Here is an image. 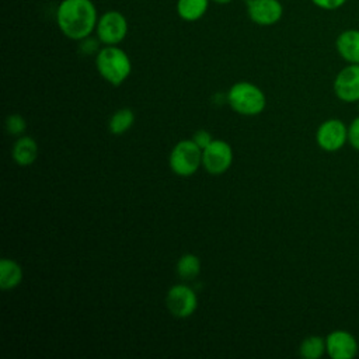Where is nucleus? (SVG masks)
Wrapping results in <instances>:
<instances>
[{
    "mask_svg": "<svg viewBox=\"0 0 359 359\" xmlns=\"http://www.w3.org/2000/svg\"><path fill=\"white\" fill-rule=\"evenodd\" d=\"M98 21L97 8L91 0H62L56 10V22L65 36L81 41L90 36Z\"/></svg>",
    "mask_w": 359,
    "mask_h": 359,
    "instance_id": "f257e3e1",
    "label": "nucleus"
},
{
    "mask_svg": "<svg viewBox=\"0 0 359 359\" xmlns=\"http://www.w3.org/2000/svg\"><path fill=\"white\" fill-rule=\"evenodd\" d=\"M95 66L102 79L112 86L122 84L132 70V63L125 50L116 45H107L95 57Z\"/></svg>",
    "mask_w": 359,
    "mask_h": 359,
    "instance_id": "f03ea898",
    "label": "nucleus"
},
{
    "mask_svg": "<svg viewBox=\"0 0 359 359\" xmlns=\"http://www.w3.org/2000/svg\"><path fill=\"white\" fill-rule=\"evenodd\" d=\"M227 101L236 112L248 116L262 112L266 104L261 88L247 81H240L231 86L227 94Z\"/></svg>",
    "mask_w": 359,
    "mask_h": 359,
    "instance_id": "7ed1b4c3",
    "label": "nucleus"
},
{
    "mask_svg": "<svg viewBox=\"0 0 359 359\" xmlns=\"http://www.w3.org/2000/svg\"><path fill=\"white\" fill-rule=\"evenodd\" d=\"M168 161L175 174L181 177L192 175L202 164V149L192 139L181 140L172 147Z\"/></svg>",
    "mask_w": 359,
    "mask_h": 359,
    "instance_id": "20e7f679",
    "label": "nucleus"
},
{
    "mask_svg": "<svg viewBox=\"0 0 359 359\" xmlns=\"http://www.w3.org/2000/svg\"><path fill=\"white\" fill-rule=\"evenodd\" d=\"M97 36L105 45H118L128 34V21L119 11L104 13L97 21Z\"/></svg>",
    "mask_w": 359,
    "mask_h": 359,
    "instance_id": "39448f33",
    "label": "nucleus"
},
{
    "mask_svg": "<svg viewBox=\"0 0 359 359\" xmlns=\"http://www.w3.org/2000/svg\"><path fill=\"white\" fill-rule=\"evenodd\" d=\"M316 142L324 151H338L348 142V126L338 118H330L317 128Z\"/></svg>",
    "mask_w": 359,
    "mask_h": 359,
    "instance_id": "423d86ee",
    "label": "nucleus"
},
{
    "mask_svg": "<svg viewBox=\"0 0 359 359\" xmlns=\"http://www.w3.org/2000/svg\"><path fill=\"white\" fill-rule=\"evenodd\" d=\"M337 98L342 102L359 101V63H348L342 67L332 83Z\"/></svg>",
    "mask_w": 359,
    "mask_h": 359,
    "instance_id": "0eeeda50",
    "label": "nucleus"
},
{
    "mask_svg": "<svg viewBox=\"0 0 359 359\" xmlns=\"http://www.w3.org/2000/svg\"><path fill=\"white\" fill-rule=\"evenodd\" d=\"M233 161L231 146L219 139H213L212 143L202 150V164L210 174H223L229 170Z\"/></svg>",
    "mask_w": 359,
    "mask_h": 359,
    "instance_id": "6e6552de",
    "label": "nucleus"
},
{
    "mask_svg": "<svg viewBox=\"0 0 359 359\" xmlns=\"http://www.w3.org/2000/svg\"><path fill=\"white\" fill-rule=\"evenodd\" d=\"M165 304L168 311L174 317L187 318L195 311L198 306V299L195 292L189 286L175 285L168 290L165 296Z\"/></svg>",
    "mask_w": 359,
    "mask_h": 359,
    "instance_id": "1a4fd4ad",
    "label": "nucleus"
},
{
    "mask_svg": "<svg viewBox=\"0 0 359 359\" xmlns=\"http://www.w3.org/2000/svg\"><path fill=\"white\" fill-rule=\"evenodd\" d=\"M327 355L331 359H352L358 355L359 344L346 330H334L325 337Z\"/></svg>",
    "mask_w": 359,
    "mask_h": 359,
    "instance_id": "9d476101",
    "label": "nucleus"
},
{
    "mask_svg": "<svg viewBox=\"0 0 359 359\" xmlns=\"http://www.w3.org/2000/svg\"><path fill=\"white\" fill-rule=\"evenodd\" d=\"M247 13L258 25H273L283 14L279 0H247Z\"/></svg>",
    "mask_w": 359,
    "mask_h": 359,
    "instance_id": "9b49d317",
    "label": "nucleus"
},
{
    "mask_svg": "<svg viewBox=\"0 0 359 359\" xmlns=\"http://www.w3.org/2000/svg\"><path fill=\"white\" fill-rule=\"evenodd\" d=\"M335 49L346 63H359V29L342 31L335 39Z\"/></svg>",
    "mask_w": 359,
    "mask_h": 359,
    "instance_id": "f8f14e48",
    "label": "nucleus"
},
{
    "mask_svg": "<svg viewBox=\"0 0 359 359\" xmlns=\"http://www.w3.org/2000/svg\"><path fill=\"white\" fill-rule=\"evenodd\" d=\"M38 146L29 136H20L13 146V158L20 165H29L36 160Z\"/></svg>",
    "mask_w": 359,
    "mask_h": 359,
    "instance_id": "ddd939ff",
    "label": "nucleus"
},
{
    "mask_svg": "<svg viewBox=\"0 0 359 359\" xmlns=\"http://www.w3.org/2000/svg\"><path fill=\"white\" fill-rule=\"evenodd\" d=\"M22 279V269L21 266L8 258H3L0 261V287L3 290L13 289L20 285Z\"/></svg>",
    "mask_w": 359,
    "mask_h": 359,
    "instance_id": "4468645a",
    "label": "nucleus"
},
{
    "mask_svg": "<svg viewBox=\"0 0 359 359\" xmlns=\"http://www.w3.org/2000/svg\"><path fill=\"white\" fill-rule=\"evenodd\" d=\"M209 7V0H178L177 13L184 21H198Z\"/></svg>",
    "mask_w": 359,
    "mask_h": 359,
    "instance_id": "2eb2a0df",
    "label": "nucleus"
},
{
    "mask_svg": "<svg viewBox=\"0 0 359 359\" xmlns=\"http://www.w3.org/2000/svg\"><path fill=\"white\" fill-rule=\"evenodd\" d=\"M299 353L304 359H320L324 353H327L325 338L318 335H310L304 338L299 346Z\"/></svg>",
    "mask_w": 359,
    "mask_h": 359,
    "instance_id": "dca6fc26",
    "label": "nucleus"
},
{
    "mask_svg": "<svg viewBox=\"0 0 359 359\" xmlns=\"http://www.w3.org/2000/svg\"><path fill=\"white\" fill-rule=\"evenodd\" d=\"M133 121H135L133 111L129 108H121L109 119V123H108L109 132L114 135H122L133 125Z\"/></svg>",
    "mask_w": 359,
    "mask_h": 359,
    "instance_id": "f3484780",
    "label": "nucleus"
},
{
    "mask_svg": "<svg viewBox=\"0 0 359 359\" xmlns=\"http://www.w3.org/2000/svg\"><path fill=\"white\" fill-rule=\"evenodd\" d=\"M201 272V261L195 254H185L177 262V273L184 279H194Z\"/></svg>",
    "mask_w": 359,
    "mask_h": 359,
    "instance_id": "a211bd4d",
    "label": "nucleus"
},
{
    "mask_svg": "<svg viewBox=\"0 0 359 359\" xmlns=\"http://www.w3.org/2000/svg\"><path fill=\"white\" fill-rule=\"evenodd\" d=\"M27 128L25 119L20 114H11L6 119V130L13 136H20Z\"/></svg>",
    "mask_w": 359,
    "mask_h": 359,
    "instance_id": "6ab92c4d",
    "label": "nucleus"
},
{
    "mask_svg": "<svg viewBox=\"0 0 359 359\" xmlns=\"http://www.w3.org/2000/svg\"><path fill=\"white\" fill-rule=\"evenodd\" d=\"M348 143L355 150H359V115L353 118L348 126Z\"/></svg>",
    "mask_w": 359,
    "mask_h": 359,
    "instance_id": "aec40b11",
    "label": "nucleus"
},
{
    "mask_svg": "<svg viewBox=\"0 0 359 359\" xmlns=\"http://www.w3.org/2000/svg\"><path fill=\"white\" fill-rule=\"evenodd\" d=\"M314 6H317L321 10H327V11H332V10H338L341 8L346 0H310Z\"/></svg>",
    "mask_w": 359,
    "mask_h": 359,
    "instance_id": "412c9836",
    "label": "nucleus"
},
{
    "mask_svg": "<svg viewBox=\"0 0 359 359\" xmlns=\"http://www.w3.org/2000/svg\"><path fill=\"white\" fill-rule=\"evenodd\" d=\"M192 140L203 150L205 147H208V146L212 143L213 137H212L210 132H208V130H205V129H199V130L195 132Z\"/></svg>",
    "mask_w": 359,
    "mask_h": 359,
    "instance_id": "4be33fe9",
    "label": "nucleus"
},
{
    "mask_svg": "<svg viewBox=\"0 0 359 359\" xmlns=\"http://www.w3.org/2000/svg\"><path fill=\"white\" fill-rule=\"evenodd\" d=\"M213 1H216V3H219V4H226V3H230L231 0H213Z\"/></svg>",
    "mask_w": 359,
    "mask_h": 359,
    "instance_id": "5701e85b",
    "label": "nucleus"
},
{
    "mask_svg": "<svg viewBox=\"0 0 359 359\" xmlns=\"http://www.w3.org/2000/svg\"><path fill=\"white\" fill-rule=\"evenodd\" d=\"M358 109H359V101H358Z\"/></svg>",
    "mask_w": 359,
    "mask_h": 359,
    "instance_id": "b1692460",
    "label": "nucleus"
}]
</instances>
